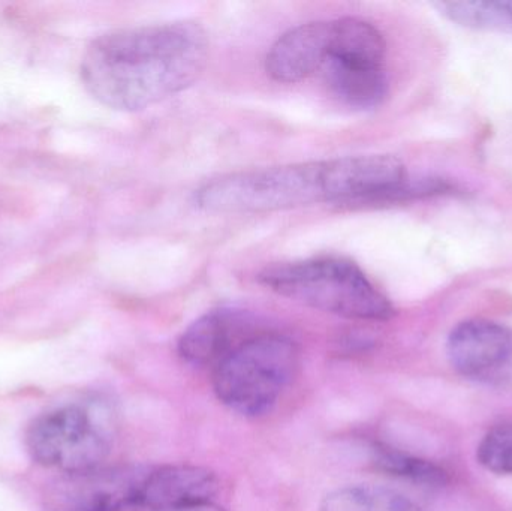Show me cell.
Returning <instances> with one entry per match:
<instances>
[{
    "instance_id": "6da1fadb",
    "label": "cell",
    "mask_w": 512,
    "mask_h": 511,
    "mask_svg": "<svg viewBox=\"0 0 512 511\" xmlns=\"http://www.w3.org/2000/svg\"><path fill=\"white\" fill-rule=\"evenodd\" d=\"M209 60V38L195 21L113 30L87 47L81 80L107 107L138 111L191 87Z\"/></svg>"
},
{
    "instance_id": "7a4b0ae2",
    "label": "cell",
    "mask_w": 512,
    "mask_h": 511,
    "mask_svg": "<svg viewBox=\"0 0 512 511\" xmlns=\"http://www.w3.org/2000/svg\"><path fill=\"white\" fill-rule=\"evenodd\" d=\"M384 182L378 156H345L224 174L204 183L195 203L212 213L276 212L328 201L355 204Z\"/></svg>"
},
{
    "instance_id": "3957f363",
    "label": "cell",
    "mask_w": 512,
    "mask_h": 511,
    "mask_svg": "<svg viewBox=\"0 0 512 511\" xmlns=\"http://www.w3.org/2000/svg\"><path fill=\"white\" fill-rule=\"evenodd\" d=\"M258 281L279 296L349 320L387 321L396 311L366 273L340 257L265 267Z\"/></svg>"
},
{
    "instance_id": "277c9868",
    "label": "cell",
    "mask_w": 512,
    "mask_h": 511,
    "mask_svg": "<svg viewBox=\"0 0 512 511\" xmlns=\"http://www.w3.org/2000/svg\"><path fill=\"white\" fill-rule=\"evenodd\" d=\"M116 437V411L105 399L90 396L39 414L24 444L36 464L72 474L104 465Z\"/></svg>"
},
{
    "instance_id": "5b68a950",
    "label": "cell",
    "mask_w": 512,
    "mask_h": 511,
    "mask_svg": "<svg viewBox=\"0 0 512 511\" xmlns=\"http://www.w3.org/2000/svg\"><path fill=\"white\" fill-rule=\"evenodd\" d=\"M300 368V348L288 336L259 332L213 368L216 398L243 417L276 407Z\"/></svg>"
},
{
    "instance_id": "8992f818",
    "label": "cell",
    "mask_w": 512,
    "mask_h": 511,
    "mask_svg": "<svg viewBox=\"0 0 512 511\" xmlns=\"http://www.w3.org/2000/svg\"><path fill=\"white\" fill-rule=\"evenodd\" d=\"M150 467L114 465L60 474L44 495L48 511H126L140 509Z\"/></svg>"
},
{
    "instance_id": "52a82bcc",
    "label": "cell",
    "mask_w": 512,
    "mask_h": 511,
    "mask_svg": "<svg viewBox=\"0 0 512 511\" xmlns=\"http://www.w3.org/2000/svg\"><path fill=\"white\" fill-rule=\"evenodd\" d=\"M447 356L454 371L463 377H493L511 363L512 332L495 321H463L448 336Z\"/></svg>"
},
{
    "instance_id": "ba28073f",
    "label": "cell",
    "mask_w": 512,
    "mask_h": 511,
    "mask_svg": "<svg viewBox=\"0 0 512 511\" xmlns=\"http://www.w3.org/2000/svg\"><path fill=\"white\" fill-rule=\"evenodd\" d=\"M259 333L249 312L237 308H218L207 312L180 336V357L189 365L215 368L242 342Z\"/></svg>"
},
{
    "instance_id": "9c48e42d",
    "label": "cell",
    "mask_w": 512,
    "mask_h": 511,
    "mask_svg": "<svg viewBox=\"0 0 512 511\" xmlns=\"http://www.w3.org/2000/svg\"><path fill=\"white\" fill-rule=\"evenodd\" d=\"M333 21H310L283 33L265 57V71L279 83H297L324 66Z\"/></svg>"
},
{
    "instance_id": "30bf717a",
    "label": "cell",
    "mask_w": 512,
    "mask_h": 511,
    "mask_svg": "<svg viewBox=\"0 0 512 511\" xmlns=\"http://www.w3.org/2000/svg\"><path fill=\"white\" fill-rule=\"evenodd\" d=\"M219 479L209 468L191 464L150 468L141 494L140 509L176 511L212 503L219 492Z\"/></svg>"
},
{
    "instance_id": "8fae6325",
    "label": "cell",
    "mask_w": 512,
    "mask_h": 511,
    "mask_svg": "<svg viewBox=\"0 0 512 511\" xmlns=\"http://www.w3.org/2000/svg\"><path fill=\"white\" fill-rule=\"evenodd\" d=\"M321 69L328 89L348 107L373 110L387 98L388 80L384 63L330 56Z\"/></svg>"
},
{
    "instance_id": "7c38bea8",
    "label": "cell",
    "mask_w": 512,
    "mask_h": 511,
    "mask_svg": "<svg viewBox=\"0 0 512 511\" xmlns=\"http://www.w3.org/2000/svg\"><path fill=\"white\" fill-rule=\"evenodd\" d=\"M321 511H421L399 492L379 486H348L328 494Z\"/></svg>"
},
{
    "instance_id": "4fadbf2b",
    "label": "cell",
    "mask_w": 512,
    "mask_h": 511,
    "mask_svg": "<svg viewBox=\"0 0 512 511\" xmlns=\"http://www.w3.org/2000/svg\"><path fill=\"white\" fill-rule=\"evenodd\" d=\"M372 453L373 464L390 476L423 486H444L448 482L447 471L433 462L414 458L385 446L373 447Z\"/></svg>"
},
{
    "instance_id": "5bb4252c",
    "label": "cell",
    "mask_w": 512,
    "mask_h": 511,
    "mask_svg": "<svg viewBox=\"0 0 512 511\" xmlns=\"http://www.w3.org/2000/svg\"><path fill=\"white\" fill-rule=\"evenodd\" d=\"M438 6L462 26L512 32V2H442Z\"/></svg>"
},
{
    "instance_id": "9a60e30c",
    "label": "cell",
    "mask_w": 512,
    "mask_h": 511,
    "mask_svg": "<svg viewBox=\"0 0 512 511\" xmlns=\"http://www.w3.org/2000/svg\"><path fill=\"white\" fill-rule=\"evenodd\" d=\"M477 461L498 476H512V423L493 426L477 447Z\"/></svg>"
},
{
    "instance_id": "2e32d148",
    "label": "cell",
    "mask_w": 512,
    "mask_h": 511,
    "mask_svg": "<svg viewBox=\"0 0 512 511\" xmlns=\"http://www.w3.org/2000/svg\"><path fill=\"white\" fill-rule=\"evenodd\" d=\"M176 511H225L221 509V507L216 506L215 503H204L198 504V506L186 507V509L176 510Z\"/></svg>"
}]
</instances>
